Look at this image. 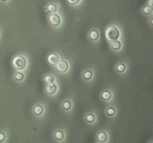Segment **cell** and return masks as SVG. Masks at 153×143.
I'll list each match as a JSON object with an SVG mask.
<instances>
[{
  "instance_id": "6",
  "label": "cell",
  "mask_w": 153,
  "mask_h": 143,
  "mask_svg": "<svg viewBox=\"0 0 153 143\" xmlns=\"http://www.w3.org/2000/svg\"><path fill=\"white\" fill-rule=\"evenodd\" d=\"M56 92V86L55 85L54 83H50L47 87V93L49 95H54L55 93Z\"/></svg>"
},
{
  "instance_id": "20",
  "label": "cell",
  "mask_w": 153,
  "mask_h": 143,
  "mask_svg": "<svg viewBox=\"0 0 153 143\" xmlns=\"http://www.w3.org/2000/svg\"><path fill=\"white\" fill-rule=\"evenodd\" d=\"M23 78H24V74H23L22 72H17V73L15 74V79L17 81L22 80Z\"/></svg>"
},
{
  "instance_id": "5",
  "label": "cell",
  "mask_w": 153,
  "mask_h": 143,
  "mask_svg": "<svg viewBox=\"0 0 153 143\" xmlns=\"http://www.w3.org/2000/svg\"><path fill=\"white\" fill-rule=\"evenodd\" d=\"M58 60H59V58H58V55L56 54H52L49 55V57H48V61L50 64H52V65H56V63L58 62Z\"/></svg>"
},
{
  "instance_id": "23",
  "label": "cell",
  "mask_w": 153,
  "mask_h": 143,
  "mask_svg": "<svg viewBox=\"0 0 153 143\" xmlns=\"http://www.w3.org/2000/svg\"><path fill=\"white\" fill-rule=\"evenodd\" d=\"M4 140H5V134L3 133H0V142H2Z\"/></svg>"
},
{
  "instance_id": "15",
  "label": "cell",
  "mask_w": 153,
  "mask_h": 143,
  "mask_svg": "<svg viewBox=\"0 0 153 143\" xmlns=\"http://www.w3.org/2000/svg\"><path fill=\"white\" fill-rule=\"evenodd\" d=\"M92 76H93V73H92V72H90V71H87L86 72H84V74H83V77H84V79H86V80L91 79Z\"/></svg>"
},
{
  "instance_id": "17",
  "label": "cell",
  "mask_w": 153,
  "mask_h": 143,
  "mask_svg": "<svg viewBox=\"0 0 153 143\" xmlns=\"http://www.w3.org/2000/svg\"><path fill=\"white\" fill-rule=\"evenodd\" d=\"M47 10H48L50 12H56V10H57V7H56V5L52 4V5H49V7H48V9Z\"/></svg>"
},
{
  "instance_id": "24",
  "label": "cell",
  "mask_w": 153,
  "mask_h": 143,
  "mask_svg": "<svg viewBox=\"0 0 153 143\" xmlns=\"http://www.w3.org/2000/svg\"><path fill=\"white\" fill-rule=\"evenodd\" d=\"M2 1H8V0H2Z\"/></svg>"
},
{
  "instance_id": "12",
  "label": "cell",
  "mask_w": 153,
  "mask_h": 143,
  "mask_svg": "<svg viewBox=\"0 0 153 143\" xmlns=\"http://www.w3.org/2000/svg\"><path fill=\"white\" fill-rule=\"evenodd\" d=\"M55 137H56V140H62L63 137H64V134H63V132L62 131H57L56 134H55Z\"/></svg>"
},
{
  "instance_id": "21",
  "label": "cell",
  "mask_w": 153,
  "mask_h": 143,
  "mask_svg": "<svg viewBox=\"0 0 153 143\" xmlns=\"http://www.w3.org/2000/svg\"><path fill=\"white\" fill-rule=\"evenodd\" d=\"M107 114L109 116L115 115V109H113V108H109V109H107Z\"/></svg>"
},
{
  "instance_id": "19",
  "label": "cell",
  "mask_w": 153,
  "mask_h": 143,
  "mask_svg": "<svg viewBox=\"0 0 153 143\" xmlns=\"http://www.w3.org/2000/svg\"><path fill=\"white\" fill-rule=\"evenodd\" d=\"M86 120H87V122L92 123V122L95 121V116H93V115H87V116H86Z\"/></svg>"
},
{
  "instance_id": "1",
  "label": "cell",
  "mask_w": 153,
  "mask_h": 143,
  "mask_svg": "<svg viewBox=\"0 0 153 143\" xmlns=\"http://www.w3.org/2000/svg\"><path fill=\"white\" fill-rule=\"evenodd\" d=\"M105 36L107 38V40L113 42L118 40V38L120 37V32L116 27L114 26H110L107 28L106 32H105Z\"/></svg>"
},
{
  "instance_id": "7",
  "label": "cell",
  "mask_w": 153,
  "mask_h": 143,
  "mask_svg": "<svg viewBox=\"0 0 153 143\" xmlns=\"http://www.w3.org/2000/svg\"><path fill=\"white\" fill-rule=\"evenodd\" d=\"M89 37H90V39L92 41H96V40H98V38H99V33H98V31H96V30H92L90 32V34H89Z\"/></svg>"
},
{
  "instance_id": "2",
  "label": "cell",
  "mask_w": 153,
  "mask_h": 143,
  "mask_svg": "<svg viewBox=\"0 0 153 143\" xmlns=\"http://www.w3.org/2000/svg\"><path fill=\"white\" fill-rule=\"evenodd\" d=\"M14 67L16 70H23L26 67V59L23 56H17L14 60Z\"/></svg>"
},
{
  "instance_id": "10",
  "label": "cell",
  "mask_w": 153,
  "mask_h": 143,
  "mask_svg": "<svg viewBox=\"0 0 153 143\" xmlns=\"http://www.w3.org/2000/svg\"><path fill=\"white\" fill-rule=\"evenodd\" d=\"M101 97H102L103 100H106V101L110 100V98H111V94H110V92H108V91L103 92V93L101 94Z\"/></svg>"
},
{
  "instance_id": "4",
  "label": "cell",
  "mask_w": 153,
  "mask_h": 143,
  "mask_svg": "<svg viewBox=\"0 0 153 143\" xmlns=\"http://www.w3.org/2000/svg\"><path fill=\"white\" fill-rule=\"evenodd\" d=\"M56 70L58 72H65L69 68L68 63L66 61H64V60H61V61L58 60V62L56 63Z\"/></svg>"
},
{
  "instance_id": "16",
  "label": "cell",
  "mask_w": 153,
  "mask_h": 143,
  "mask_svg": "<svg viewBox=\"0 0 153 143\" xmlns=\"http://www.w3.org/2000/svg\"><path fill=\"white\" fill-rule=\"evenodd\" d=\"M62 107H63V109H64L65 111H68V110H70V108H71V102H70V101H65V102L63 103Z\"/></svg>"
},
{
  "instance_id": "11",
  "label": "cell",
  "mask_w": 153,
  "mask_h": 143,
  "mask_svg": "<svg viewBox=\"0 0 153 143\" xmlns=\"http://www.w3.org/2000/svg\"><path fill=\"white\" fill-rule=\"evenodd\" d=\"M121 47H122V44H121V42L120 41H113V43H112V49L113 50H115V51H117V50H120L121 49Z\"/></svg>"
},
{
  "instance_id": "9",
  "label": "cell",
  "mask_w": 153,
  "mask_h": 143,
  "mask_svg": "<svg viewBox=\"0 0 153 143\" xmlns=\"http://www.w3.org/2000/svg\"><path fill=\"white\" fill-rule=\"evenodd\" d=\"M34 113H35L36 116H40V115H42V113H43V108H42V106H41V105H37V106H36L35 110H34Z\"/></svg>"
},
{
  "instance_id": "14",
  "label": "cell",
  "mask_w": 153,
  "mask_h": 143,
  "mask_svg": "<svg viewBox=\"0 0 153 143\" xmlns=\"http://www.w3.org/2000/svg\"><path fill=\"white\" fill-rule=\"evenodd\" d=\"M125 70V65L124 63H121L117 66V72H123Z\"/></svg>"
},
{
  "instance_id": "18",
  "label": "cell",
  "mask_w": 153,
  "mask_h": 143,
  "mask_svg": "<svg viewBox=\"0 0 153 143\" xmlns=\"http://www.w3.org/2000/svg\"><path fill=\"white\" fill-rule=\"evenodd\" d=\"M44 80L47 82V83H54V81H55V79H54V77L52 76V75H47L46 76L45 78H44Z\"/></svg>"
},
{
  "instance_id": "13",
  "label": "cell",
  "mask_w": 153,
  "mask_h": 143,
  "mask_svg": "<svg viewBox=\"0 0 153 143\" xmlns=\"http://www.w3.org/2000/svg\"><path fill=\"white\" fill-rule=\"evenodd\" d=\"M144 14H151L152 13V8L150 6H145L144 9H143Z\"/></svg>"
},
{
  "instance_id": "8",
  "label": "cell",
  "mask_w": 153,
  "mask_h": 143,
  "mask_svg": "<svg viewBox=\"0 0 153 143\" xmlns=\"http://www.w3.org/2000/svg\"><path fill=\"white\" fill-rule=\"evenodd\" d=\"M106 139H107V135H106L105 133L100 132V133L98 134V140H99V142H105Z\"/></svg>"
},
{
  "instance_id": "22",
  "label": "cell",
  "mask_w": 153,
  "mask_h": 143,
  "mask_svg": "<svg viewBox=\"0 0 153 143\" xmlns=\"http://www.w3.org/2000/svg\"><path fill=\"white\" fill-rule=\"evenodd\" d=\"M80 1H81V0H68V2H69L70 4H73V5H75V4H78Z\"/></svg>"
},
{
  "instance_id": "3",
  "label": "cell",
  "mask_w": 153,
  "mask_h": 143,
  "mask_svg": "<svg viewBox=\"0 0 153 143\" xmlns=\"http://www.w3.org/2000/svg\"><path fill=\"white\" fill-rule=\"evenodd\" d=\"M49 21H50V23H51L53 26H55V27L59 26L60 23H61L60 17H59L57 14H56V13H52V14L49 16Z\"/></svg>"
}]
</instances>
